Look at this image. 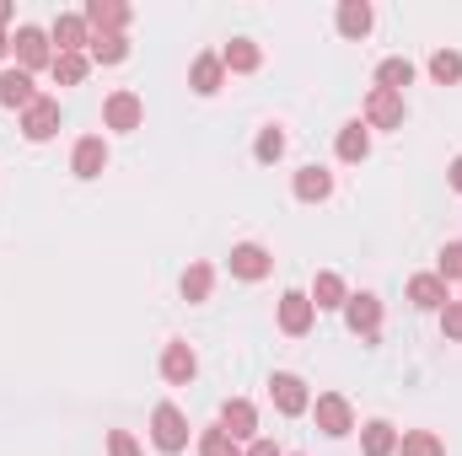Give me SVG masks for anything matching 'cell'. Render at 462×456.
<instances>
[{
    "label": "cell",
    "instance_id": "obj_1",
    "mask_svg": "<svg viewBox=\"0 0 462 456\" xmlns=\"http://www.w3.org/2000/svg\"><path fill=\"white\" fill-rule=\"evenodd\" d=\"M151 435H156L162 451H183V446H189V419H183L172 403H162V408L151 414Z\"/></svg>",
    "mask_w": 462,
    "mask_h": 456
},
{
    "label": "cell",
    "instance_id": "obj_2",
    "mask_svg": "<svg viewBox=\"0 0 462 456\" xmlns=\"http://www.w3.org/2000/svg\"><path fill=\"white\" fill-rule=\"evenodd\" d=\"M345 323H349V333L376 339V328H382V306H376V296H349L345 301Z\"/></svg>",
    "mask_w": 462,
    "mask_h": 456
},
{
    "label": "cell",
    "instance_id": "obj_3",
    "mask_svg": "<svg viewBox=\"0 0 462 456\" xmlns=\"http://www.w3.org/2000/svg\"><path fill=\"white\" fill-rule=\"evenodd\" d=\"M54 129H60V103H54V97H38V103L22 114V134H27V140H49Z\"/></svg>",
    "mask_w": 462,
    "mask_h": 456
},
{
    "label": "cell",
    "instance_id": "obj_4",
    "mask_svg": "<svg viewBox=\"0 0 462 456\" xmlns=\"http://www.w3.org/2000/svg\"><path fill=\"white\" fill-rule=\"evenodd\" d=\"M269 269H274V258H269L258 242H242V247L231 252V274H236V279H263Z\"/></svg>",
    "mask_w": 462,
    "mask_h": 456
},
{
    "label": "cell",
    "instance_id": "obj_5",
    "mask_svg": "<svg viewBox=\"0 0 462 456\" xmlns=\"http://www.w3.org/2000/svg\"><path fill=\"white\" fill-rule=\"evenodd\" d=\"M365 118H371L376 129H398V123H403V97H398V92H382V87H376V92L365 97Z\"/></svg>",
    "mask_w": 462,
    "mask_h": 456
},
{
    "label": "cell",
    "instance_id": "obj_6",
    "mask_svg": "<svg viewBox=\"0 0 462 456\" xmlns=\"http://www.w3.org/2000/svg\"><path fill=\"white\" fill-rule=\"evenodd\" d=\"M16 59H22V70L54 65V59H49V38H43L38 27H16Z\"/></svg>",
    "mask_w": 462,
    "mask_h": 456
},
{
    "label": "cell",
    "instance_id": "obj_7",
    "mask_svg": "<svg viewBox=\"0 0 462 456\" xmlns=\"http://www.w3.org/2000/svg\"><path fill=\"white\" fill-rule=\"evenodd\" d=\"M32 103H38V97H32V76H27V70H5V76H0V108H22V114H27Z\"/></svg>",
    "mask_w": 462,
    "mask_h": 456
},
{
    "label": "cell",
    "instance_id": "obj_8",
    "mask_svg": "<svg viewBox=\"0 0 462 456\" xmlns=\"http://www.w3.org/2000/svg\"><path fill=\"white\" fill-rule=\"evenodd\" d=\"M129 22V5H118V0H92L87 5V27H97V38H108Z\"/></svg>",
    "mask_w": 462,
    "mask_h": 456
},
{
    "label": "cell",
    "instance_id": "obj_9",
    "mask_svg": "<svg viewBox=\"0 0 462 456\" xmlns=\"http://www.w3.org/2000/svg\"><path fill=\"white\" fill-rule=\"evenodd\" d=\"M221 430H226L231 441H242V435H253V430H258V414H253V403H247V397H231L226 408H221Z\"/></svg>",
    "mask_w": 462,
    "mask_h": 456
},
{
    "label": "cell",
    "instance_id": "obj_10",
    "mask_svg": "<svg viewBox=\"0 0 462 456\" xmlns=\"http://www.w3.org/2000/svg\"><path fill=\"white\" fill-rule=\"evenodd\" d=\"M318 430H323V435H349V403L339 392L318 397Z\"/></svg>",
    "mask_w": 462,
    "mask_h": 456
},
{
    "label": "cell",
    "instance_id": "obj_11",
    "mask_svg": "<svg viewBox=\"0 0 462 456\" xmlns=\"http://www.w3.org/2000/svg\"><path fill=\"white\" fill-rule=\"evenodd\" d=\"M70 167H76V178H97V172L108 167V150H103V140H97V134H87V140L76 145Z\"/></svg>",
    "mask_w": 462,
    "mask_h": 456
},
{
    "label": "cell",
    "instance_id": "obj_12",
    "mask_svg": "<svg viewBox=\"0 0 462 456\" xmlns=\"http://www.w3.org/2000/svg\"><path fill=\"white\" fill-rule=\"evenodd\" d=\"M409 301L425 306V312H430V306H447V279H441V274H414V279H409Z\"/></svg>",
    "mask_w": 462,
    "mask_h": 456
},
{
    "label": "cell",
    "instance_id": "obj_13",
    "mask_svg": "<svg viewBox=\"0 0 462 456\" xmlns=\"http://www.w3.org/2000/svg\"><path fill=\"white\" fill-rule=\"evenodd\" d=\"M280 328H285V333H307V328H312V296H296V290H291V296L280 301Z\"/></svg>",
    "mask_w": 462,
    "mask_h": 456
},
{
    "label": "cell",
    "instance_id": "obj_14",
    "mask_svg": "<svg viewBox=\"0 0 462 456\" xmlns=\"http://www.w3.org/2000/svg\"><path fill=\"white\" fill-rule=\"evenodd\" d=\"M194 370H199V365H194V349H189V343H167V354H162V376L183 387V381H194Z\"/></svg>",
    "mask_w": 462,
    "mask_h": 456
},
{
    "label": "cell",
    "instance_id": "obj_15",
    "mask_svg": "<svg viewBox=\"0 0 462 456\" xmlns=\"http://www.w3.org/2000/svg\"><path fill=\"white\" fill-rule=\"evenodd\" d=\"M103 114H108V129H140V114H145V108H140L134 92H114Z\"/></svg>",
    "mask_w": 462,
    "mask_h": 456
},
{
    "label": "cell",
    "instance_id": "obj_16",
    "mask_svg": "<svg viewBox=\"0 0 462 456\" xmlns=\"http://www.w3.org/2000/svg\"><path fill=\"white\" fill-rule=\"evenodd\" d=\"M269 387H274V403H280V414H301V408H307V387H301V376H285V370H280Z\"/></svg>",
    "mask_w": 462,
    "mask_h": 456
},
{
    "label": "cell",
    "instance_id": "obj_17",
    "mask_svg": "<svg viewBox=\"0 0 462 456\" xmlns=\"http://www.w3.org/2000/svg\"><path fill=\"white\" fill-rule=\"evenodd\" d=\"M54 43H60V54H81V43H92L87 38V16H60L54 22Z\"/></svg>",
    "mask_w": 462,
    "mask_h": 456
},
{
    "label": "cell",
    "instance_id": "obj_18",
    "mask_svg": "<svg viewBox=\"0 0 462 456\" xmlns=\"http://www.w3.org/2000/svg\"><path fill=\"white\" fill-rule=\"evenodd\" d=\"M221 70H226V65H221V54H199V59H194V76H189V81H194V92H199V97L221 92Z\"/></svg>",
    "mask_w": 462,
    "mask_h": 456
},
{
    "label": "cell",
    "instance_id": "obj_19",
    "mask_svg": "<svg viewBox=\"0 0 462 456\" xmlns=\"http://www.w3.org/2000/svg\"><path fill=\"white\" fill-rule=\"evenodd\" d=\"M328 188H334V178H328L323 167H301V172H296V199L318 205V199H328Z\"/></svg>",
    "mask_w": 462,
    "mask_h": 456
},
{
    "label": "cell",
    "instance_id": "obj_20",
    "mask_svg": "<svg viewBox=\"0 0 462 456\" xmlns=\"http://www.w3.org/2000/svg\"><path fill=\"white\" fill-rule=\"evenodd\" d=\"M339 32H345V38H365V32H371V5H365V0H345V5H339Z\"/></svg>",
    "mask_w": 462,
    "mask_h": 456
},
{
    "label": "cell",
    "instance_id": "obj_21",
    "mask_svg": "<svg viewBox=\"0 0 462 456\" xmlns=\"http://www.w3.org/2000/svg\"><path fill=\"white\" fill-rule=\"evenodd\" d=\"M376 81H382V92H398V97H403V87L414 81V65H409V59H382V65H376Z\"/></svg>",
    "mask_w": 462,
    "mask_h": 456
},
{
    "label": "cell",
    "instance_id": "obj_22",
    "mask_svg": "<svg viewBox=\"0 0 462 456\" xmlns=\"http://www.w3.org/2000/svg\"><path fill=\"white\" fill-rule=\"evenodd\" d=\"M360 446H365V456H393L398 451V435H393V424H365V435H360Z\"/></svg>",
    "mask_w": 462,
    "mask_h": 456
},
{
    "label": "cell",
    "instance_id": "obj_23",
    "mask_svg": "<svg viewBox=\"0 0 462 456\" xmlns=\"http://www.w3.org/2000/svg\"><path fill=\"white\" fill-rule=\"evenodd\" d=\"M49 70H54L60 87H81V81H87V54H54Z\"/></svg>",
    "mask_w": 462,
    "mask_h": 456
},
{
    "label": "cell",
    "instance_id": "obj_24",
    "mask_svg": "<svg viewBox=\"0 0 462 456\" xmlns=\"http://www.w3.org/2000/svg\"><path fill=\"white\" fill-rule=\"evenodd\" d=\"M221 65H231V70H258V43H247V38H231L226 54H221Z\"/></svg>",
    "mask_w": 462,
    "mask_h": 456
},
{
    "label": "cell",
    "instance_id": "obj_25",
    "mask_svg": "<svg viewBox=\"0 0 462 456\" xmlns=\"http://www.w3.org/2000/svg\"><path fill=\"white\" fill-rule=\"evenodd\" d=\"M365 150H371V134H365L360 123H345V129H339V156H345V161H360Z\"/></svg>",
    "mask_w": 462,
    "mask_h": 456
},
{
    "label": "cell",
    "instance_id": "obj_26",
    "mask_svg": "<svg viewBox=\"0 0 462 456\" xmlns=\"http://www.w3.org/2000/svg\"><path fill=\"white\" fill-rule=\"evenodd\" d=\"M312 301H318V306H345V279H339V274H318Z\"/></svg>",
    "mask_w": 462,
    "mask_h": 456
},
{
    "label": "cell",
    "instance_id": "obj_27",
    "mask_svg": "<svg viewBox=\"0 0 462 456\" xmlns=\"http://www.w3.org/2000/svg\"><path fill=\"white\" fill-rule=\"evenodd\" d=\"M430 76H436L441 87H452V81H462V54H452V49H441V54L430 59Z\"/></svg>",
    "mask_w": 462,
    "mask_h": 456
},
{
    "label": "cell",
    "instance_id": "obj_28",
    "mask_svg": "<svg viewBox=\"0 0 462 456\" xmlns=\"http://www.w3.org/2000/svg\"><path fill=\"white\" fill-rule=\"evenodd\" d=\"M210 279H216L210 263H194V269L183 274V296H189V301H205V296H210Z\"/></svg>",
    "mask_w": 462,
    "mask_h": 456
},
{
    "label": "cell",
    "instance_id": "obj_29",
    "mask_svg": "<svg viewBox=\"0 0 462 456\" xmlns=\"http://www.w3.org/2000/svg\"><path fill=\"white\" fill-rule=\"evenodd\" d=\"M124 54H129L124 32H108V38H92V59H103V65H118Z\"/></svg>",
    "mask_w": 462,
    "mask_h": 456
},
{
    "label": "cell",
    "instance_id": "obj_30",
    "mask_svg": "<svg viewBox=\"0 0 462 456\" xmlns=\"http://www.w3.org/2000/svg\"><path fill=\"white\" fill-rule=\"evenodd\" d=\"M199 456H242V451H236V441H231L226 430H205V441H199Z\"/></svg>",
    "mask_w": 462,
    "mask_h": 456
},
{
    "label": "cell",
    "instance_id": "obj_31",
    "mask_svg": "<svg viewBox=\"0 0 462 456\" xmlns=\"http://www.w3.org/2000/svg\"><path fill=\"white\" fill-rule=\"evenodd\" d=\"M403 456H441V441L430 430H414V435H403Z\"/></svg>",
    "mask_w": 462,
    "mask_h": 456
},
{
    "label": "cell",
    "instance_id": "obj_32",
    "mask_svg": "<svg viewBox=\"0 0 462 456\" xmlns=\"http://www.w3.org/2000/svg\"><path fill=\"white\" fill-rule=\"evenodd\" d=\"M280 150H285V134L280 129H263L258 134V161H280Z\"/></svg>",
    "mask_w": 462,
    "mask_h": 456
},
{
    "label": "cell",
    "instance_id": "obj_33",
    "mask_svg": "<svg viewBox=\"0 0 462 456\" xmlns=\"http://www.w3.org/2000/svg\"><path fill=\"white\" fill-rule=\"evenodd\" d=\"M441 279H462V242H452L441 252Z\"/></svg>",
    "mask_w": 462,
    "mask_h": 456
},
{
    "label": "cell",
    "instance_id": "obj_34",
    "mask_svg": "<svg viewBox=\"0 0 462 456\" xmlns=\"http://www.w3.org/2000/svg\"><path fill=\"white\" fill-rule=\"evenodd\" d=\"M108 451H114V456H140V446H134V435H129V430H114V435H108Z\"/></svg>",
    "mask_w": 462,
    "mask_h": 456
},
{
    "label": "cell",
    "instance_id": "obj_35",
    "mask_svg": "<svg viewBox=\"0 0 462 456\" xmlns=\"http://www.w3.org/2000/svg\"><path fill=\"white\" fill-rule=\"evenodd\" d=\"M441 328H447L452 339H462V301H457V306H447V312H441Z\"/></svg>",
    "mask_w": 462,
    "mask_h": 456
},
{
    "label": "cell",
    "instance_id": "obj_36",
    "mask_svg": "<svg viewBox=\"0 0 462 456\" xmlns=\"http://www.w3.org/2000/svg\"><path fill=\"white\" fill-rule=\"evenodd\" d=\"M247 456H280V451H274V441H253V451Z\"/></svg>",
    "mask_w": 462,
    "mask_h": 456
},
{
    "label": "cell",
    "instance_id": "obj_37",
    "mask_svg": "<svg viewBox=\"0 0 462 456\" xmlns=\"http://www.w3.org/2000/svg\"><path fill=\"white\" fill-rule=\"evenodd\" d=\"M447 178H452V188H457V194H462V156H457V161H452V172H447Z\"/></svg>",
    "mask_w": 462,
    "mask_h": 456
},
{
    "label": "cell",
    "instance_id": "obj_38",
    "mask_svg": "<svg viewBox=\"0 0 462 456\" xmlns=\"http://www.w3.org/2000/svg\"><path fill=\"white\" fill-rule=\"evenodd\" d=\"M0 22H11V5H5V0H0Z\"/></svg>",
    "mask_w": 462,
    "mask_h": 456
},
{
    "label": "cell",
    "instance_id": "obj_39",
    "mask_svg": "<svg viewBox=\"0 0 462 456\" xmlns=\"http://www.w3.org/2000/svg\"><path fill=\"white\" fill-rule=\"evenodd\" d=\"M0 54H5V32H0Z\"/></svg>",
    "mask_w": 462,
    "mask_h": 456
}]
</instances>
